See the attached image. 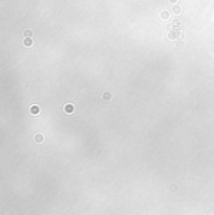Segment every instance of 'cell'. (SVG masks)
Wrapping results in <instances>:
<instances>
[{
	"label": "cell",
	"instance_id": "cell-1",
	"mask_svg": "<svg viewBox=\"0 0 214 215\" xmlns=\"http://www.w3.org/2000/svg\"><path fill=\"white\" fill-rule=\"evenodd\" d=\"M168 38H169V39H172V40H175V39L183 38V34L180 33V30H178V29H173V30H169V33H168Z\"/></svg>",
	"mask_w": 214,
	"mask_h": 215
},
{
	"label": "cell",
	"instance_id": "cell-3",
	"mask_svg": "<svg viewBox=\"0 0 214 215\" xmlns=\"http://www.w3.org/2000/svg\"><path fill=\"white\" fill-rule=\"evenodd\" d=\"M30 114H33V115H39L40 114V108L35 104L33 105H30Z\"/></svg>",
	"mask_w": 214,
	"mask_h": 215
},
{
	"label": "cell",
	"instance_id": "cell-9",
	"mask_svg": "<svg viewBox=\"0 0 214 215\" xmlns=\"http://www.w3.org/2000/svg\"><path fill=\"white\" fill-rule=\"evenodd\" d=\"M43 140H44V136H43L42 134H36V135H35V141H36V143H42Z\"/></svg>",
	"mask_w": 214,
	"mask_h": 215
},
{
	"label": "cell",
	"instance_id": "cell-7",
	"mask_svg": "<svg viewBox=\"0 0 214 215\" xmlns=\"http://www.w3.org/2000/svg\"><path fill=\"white\" fill-rule=\"evenodd\" d=\"M170 18V14H169V12H167V10H164V12H161L160 13V19H163V20H168Z\"/></svg>",
	"mask_w": 214,
	"mask_h": 215
},
{
	"label": "cell",
	"instance_id": "cell-10",
	"mask_svg": "<svg viewBox=\"0 0 214 215\" xmlns=\"http://www.w3.org/2000/svg\"><path fill=\"white\" fill-rule=\"evenodd\" d=\"M103 99L107 100V101L110 100V99H111V94H110V93H104V94H103Z\"/></svg>",
	"mask_w": 214,
	"mask_h": 215
},
{
	"label": "cell",
	"instance_id": "cell-4",
	"mask_svg": "<svg viewBox=\"0 0 214 215\" xmlns=\"http://www.w3.org/2000/svg\"><path fill=\"white\" fill-rule=\"evenodd\" d=\"M172 25H173V29H178V30L183 28V24L180 22V19H174L172 22Z\"/></svg>",
	"mask_w": 214,
	"mask_h": 215
},
{
	"label": "cell",
	"instance_id": "cell-6",
	"mask_svg": "<svg viewBox=\"0 0 214 215\" xmlns=\"http://www.w3.org/2000/svg\"><path fill=\"white\" fill-rule=\"evenodd\" d=\"M182 10H183V9H182V6H180V5H177V4L172 8V12H173V14H177V15L182 13Z\"/></svg>",
	"mask_w": 214,
	"mask_h": 215
},
{
	"label": "cell",
	"instance_id": "cell-8",
	"mask_svg": "<svg viewBox=\"0 0 214 215\" xmlns=\"http://www.w3.org/2000/svg\"><path fill=\"white\" fill-rule=\"evenodd\" d=\"M24 36H25V38H32V36H33V30L26 29L25 32H24Z\"/></svg>",
	"mask_w": 214,
	"mask_h": 215
},
{
	"label": "cell",
	"instance_id": "cell-11",
	"mask_svg": "<svg viewBox=\"0 0 214 215\" xmlns=\"http://www.w3.org/2000/svg\"><path fill=\"white\" fill-rule=\"evenodd\" d=\"M177 2H178V0H169V3H170V4H175Z\"/></svg>",
	"mask_w": 214,
	"mask_h": 215
},
{
	"label": "cell",
	"instance_id": "cell-5",
	"mask_svg": "<svg viewBox=\"0 0 214 215\" xmlns=\"http://www.w3.org/2000/svg\"><path fill=\"white\" fill-rule=\"evenodd\" d=\"M23 45L26 46V48H30V46L33 45V39H32V38H25V39L23 40Z\"/></svg>",
	"mask_w": 214,
	"mask_h": 215
},
{
	"label": "cell",
	"instance_id": "cell-2",
	"mask_svg": "<svg viewBox=\"0 0 214 215\" xmlns=\"http://www.w3.org/2000/svg\"><path fill=\"white\" fill-rule=\"evenodd\" d=\"M63 110H64L65 114L70 115V114H73V113L75 111V106H74L73 103H68V104H65V105L63 106Z\"/></svg>",
	"mask_w": 214,
	"mask_h": 215
}]
</instances>
